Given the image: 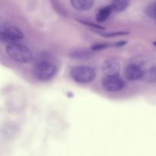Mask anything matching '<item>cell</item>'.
Segmentation results:
<instances>
[{"label": "cell", "instance_id": "cell-11", "mask_svg": "<svg viewBox=\"0 0 156 156\" xmlns=\"http://www.w3.org/2000/svg\"><path fill=\"white\" fill-rule=\"evenodd\" d=\"M129 2L130 0H113L111 6L115 12H122L127 9Z\"/></svg>", "mask_w": 156, "mask_h": 156}, {"label": "cell", "instance_id": "cell-7", "mask_svg": "<svg viewBox=\"0 0 156 156\" xmlns=\"http://www.w3.org/2000/svg\"><path fill=\"white\" fill-rule=\"evenodd\" d=\"M101 69L105 76H118L120 71V64L115 58H109L103 62Z\"/></svg>", "mask_w": 156, "mask_h": 156}, {"label": "cell", "instance_id": "cell-17", "mask_svg": "<svg viewBox=\"0 0 156 156\" xmlns=\"http://www.w3.org/2000/svg\"><path fill=\"white\" fill-rule=\"evenodd\" d=\"M126 44V42L124 41H119V42H117L116 44H114V47H122L123 46H125Z\"/></svg>", "mask_w": 156, "mask_h": 156}, {"label": "cell", "instance_id": "cell-4", "mask_svg": "<svg viewBox=\"0 0 156 156\" xmlns=\"http://www.w3.org/2000/svg\"><path fill=\"white\" fill-rule=\"evenodd\" d=\"M24 38V34L16 26L11 24H2L0 28V41L5 44L19 42Z\"/></svg>", "mask_w": 156, "mask_h": 156}, {"label": "cell", "instance_id": "cell-8", "mask_svg": "<svg viewBox=\"0 0 156 156\" xmlns=\"http://www.w3.org/2000/svg\"><path fill=\"white\" fill-rule=\"evenodd\" d=\"M70 2L76 10L85 12L92 7L94 0H70Z\"/></svg>", "mask_w": 156, "mask_h": 156}, {"label": "cell", "instance_id": "cell-10", "mask_svg": "<svg viewBox=\"0 0 156 156\" xmlns=\"http://www.w3.org/2000/svg\"><path fill=\"white\" fill-rule=\"evenodd\" d=\"M92 55V51L88 49H78L71 53L70 56L75 59H88Z\"/></svg>", "mask_w": 156, "mask_h": 156}, {"label": "cell", "instance_id": "cell-12", "mask_svg": "<svg viewBox=\"0 0 156 156\" xmlns=\"http://www.w3.org/2000/svg\"><path fill=\"white\" fill-rule=\"evenodd\" d=\"M143 80L149 83H155L156 82V66H155L151 67L150 69L145 71Z\"/></svg>", "mask_w": 156, "mask_h": 156}, {"label": "cell", "instance_id": "cell-15", "mask_svg": "<svg viewBox=\"0 0 156 156\" xmlns=\"http://www.w3.org/2000/svg\"><path fill=\"white\" fill-rule=\"evenodd\" d=\"M79 22H80L81 24H83L85 25L88 26V27H91V28H95V29H99V30H105V27H102V26L99 25V24H93V23L89 22V21H83V20H78Z\"/></svg>", "mask_w": 156, "mask_h": 156}, {"label": "cell", "instance_id": "cell-1", "mask_svg": "<svg viewBox=\"0 0 156 156\" xmlns=\"http://www.w3.org/2000/svg\"><path fill=\"white\" fill-rule=\"evenodd\" d=\"M8 56L12 60L20 63H27L33 59V53L25 45L20 43L9 44L5 47Z\"/></svg>", "mask_w": 156, "mask_h": 156}, {"label": "cell", "instance_id": "cell-5", "mask_svg": "<svg viewBox=\"0 0 156 156\" xmlns=\"http://www.w3.org/2000/svg\"><path fill=\"white\" fill-rule=\"evenodd\" d=\"M101 86L105 91L109 92H117L123 89L125 82L119 76H106L102 79Z\"/></svg>", "mask_w": 156, "mask_h": 156}, {"label": "cell", "instance_id": "cell-9", "mask_svg": "<svg viewBox=\"0 0 156 156\" xmlns=\"http://www.w3.org/2000/svg\"><path fill=\"white\" fill-rule=\"evenodd\" d=\"M114 10L111 5H107L101 8L96 15V21L98 23H103L109 18L112 11Z\"/></svg>", "mask_w": 156, "mask_h": 156}, {"label": "cell", "instance_id": "cell-2", "mask_svg": "<svg viewBox=\"0 0 156 156\" xmlns=\"http://www.w3.org/2000/svg\"><path fill=\"white\" fill-rule=\"evenodd\" d=\"M70 77L73 81L80 84L91 83L95 79V70L87 66H76L70 70Z\"/></svg>", "mask_w": 156, "mask_h": 156}, {"label": "cell", "instance_id": "cell-3", "mask_svg": "<svg viewBox=\"0 0 156 156\" xmlns=\"http://www.w3.org/2000/svg\"><path fill=\"white\" fill-rule=\"evenodd\" d=\"M58 72L56 66L49 60H41L35 65L34 73L35 77L41 81L52 79Z\"/></svg>", "mask_w": 156, "mask_h": 156}, {"label": "cell", "instance_id": "cell-6", "mask_svg": "<svg viewBox=\"0 0 156 156\" xmlns=\"http://www.w3.org/2000/svg\"><path fill=\"white\" fill-rule=\"evenodd\" d=\"M145 70L138 64L131 63L126 66L124 69V76L128 80H140L144 76Z\"/></svg>", "mask_w": 156, "mask_h": 156}, {"label": "cell", "instance_id": "cell-18", "mask_svg": "<svg viewBox=\"0 0 156 156\" xmlns=\"http://www.w3.org/2000/svg\"><path fill=\"white\" fill-rule=\"evenodd\" d=\"M153 45L155 46V47H156V41H155V42H153Z\"/></svg>", "mask_w": 156, "mask_h": 156}, {"label": "cell", "instance_id": "cell-19", "mask_svg": "<svg viewBox=\"0 0 156 156\" xmlns=\"http://www.w3.org/2000/svg\"><path fill=\"white\" fill-rule=\"evenodd\" d=\"M155 24H156V22H155Z\"/></svg>", "mask_w": 156, "mask_h": 156}, {"label": "cell", "instance_id": "cell-13", "mask_svg": "<svg viewBox=\"0 0 156 156\" xmlns=\"http://www.w3.org/2000/svg\"><path fill=\"white\" fill-rule=\"evenodd\" d=\"M146 13L150 18L156 20V2L151 3L147 6Z\"/></svg>", "mask_w": 156, "mask_h": 156}, {"label": "cell", "instance_id": "cell-16", "mask_svg": "<svg viewBox=\"0 0 156 156\" xmlns=\"http://www.w3.org/2000/svg\"><path fill=\"white\" fill-rule=\"evenodd\" d=\"M110 47L109 44H94L91 47V50L93 51H98V50H105V49L108 48Z\"/></svg>", "mask_w": 156, "mask_h": 156}, {"label": "cell", "instance_id": "cell-14", "mask_svg": "<svg viewBox=\"0 0 156 156\" xmlns=\"http://www.w3.org/2000/svg\"><path fill=\"white\" fill-rule=\"evenodd\" d=\"M101 36L104 37H116L123 36V35L129 34V32L128 31H117V32H108V33H100L98 32Z\"/></svg>", "mask_w": 156, "mask_h": 156}]
</instances>
